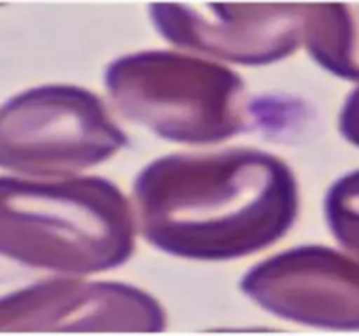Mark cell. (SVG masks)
<instances>
[{
    "instance_id": "6da1fadb",
    "label": "cell",
    "mask_w": 359,
    "mask_h": 336,
    "mask_svg": "<svg viewBox=\"0 0 359 336\" xmlns=\"http://www.w3.org/2000/svg\"><path fill=\"white\" fill-rule=\"evenodd\" d=\"M130 200L147 245L205 262L269 251L291 233L302 206L293 167L244 146L154 158L133 177Z\"/></svg>"
},
{
    "instance_id": "7a4b0ae2",
    "label": "cell",
    "mask_w": 359,
    "mask_h": 336,
    "mask_svg": "<svg viewBox=\"0 0 359 336\" xmlns=\"http://www.w3.org/2000/svg\"><path fill=\"white\" fill-rule=\"evenodd\" d=\"M137 237L132 200L111 178L0 174V254L21 265L88 279L128 262Z\"/></svg>"
},
{
    "instance_id": "3957f363",
    "label": "cell",
    "mask_w": 359,
    "mask_h": 336,
    "mask_svg": "<svg viewBox=\"0 0 359 336\" xmlns=\"http://www.w3.org/2000/svg\"><path fill=\"white\" fill-rule=\"evenodd\" d=\"M104 88L121 118L163 142L216 147L251 130L245 80L181 49H144L107 63Z\"/></svg>"
},
{
    "instance_id": "277c9868",
    "label": "cell",
    "mask_w": 359,
    "mask_h": 336,
    "mask_svg": "<svg viewBox=\"0 0 359 336\" xmlns=\"http://www.w3.org/2000/svg\"><path fill=\"white\" fill-rule=\"evenodd\" d=\"M128 142L111 105L84 86L37 84L0 104V174L32 178L90 174Z\"/></svg>"
},
{
    "instance_id": "5b68a950",
    "label": "cell",
    "mask_w": 359,
    "mask_h": 336,
    "mask_svg": "<svg viewBox=\"0 0 359 336\" xmlns=\"http://www.w3.org/2000/svg\"><path fill=\"white\" fill-rule=\"evenodd\" d=\"M154 30L181 51L224 65L266 66L302 48L305 4L154 2Z\"/></svg>"
},
{
    "instance_id": "8992f818",
    "label": "cell",
    "mask_w": 359,
    "mask_h": 336,
    "mask_svg": "<svg viewBox=\"0 0 359 336\" xmlns=\"http://www.w3.org/2000/svg\"><path fill=\"white\" fill-rule=\"evenodd\" d=\"M241 290L283 321L359 331V258L339 245L302 244L266 255L242 275Z\"/></svg>"
},
{
    "instance_id": "52a82bcc",
    "label": "cell",
    "mask_w": 359,
    "mask_h": 336,
    "mask_svg": "<svg viewBox=\"0 0 359 336\" xmlns=\"http://www.w3.org/2000/svg\"><path fill=\"white\" fill-rule=\"evenodd\" d=\"M86 280L30 268L0 254V332H63Z\"/></svg>"
},
{
    "instance_id": "ba28073f",
    "label": "cell",
    "mask_w": 359,
    "mask_h": 336,
    "mask_svg": "<svg viewBox=\"0 0 359 336\" xmlns=\"http://www.w3.org/2000/svg\"><path fill=\"white\" fill-rule=\"evenodd\" d=\"M167 315L146 290L121 282L86 280L65 332H161Z\"/></svg>"
},
{
    "instance_id": "9c48e42d",
    "label": "cell",
    "mask_w": 359,
    "mask_h": 336,
    "mask_svg": "<svg viewBox=\"0 0 359 336\" xmlns=\"http://www.w3.org/2000/svg\"><path fill=\"white\" fill-rule=\"evenodd\" d=\"M302 46L330 76L359 84V2L305 4Z\"/></svg>"
},
{
    "instance_id": "30bf717a",
    "label": "cell",
    "mask_w": 359,
    "mask_h": 336,
    "mask_svg": "<svg viewBox=\"0 0 359 336\" xmlns=\"http://www.w3.org/2000/svg\"><path fill=\"white\" fill-rule=\"evenodd\" d=\"M323 217L335 244L359 258V167L330 184L323 198Z\"/></svg>"
},
{
    "instance_id": "8fae6325",
    "label": "cell",
    "mask_w": 359,
    "mask_h": 336,
    "mask_svg": "<svg viewBox=\"0 0 359 336\" xmlns=\"http://www.w3.org/2000/svg\"><path fill=\"white\" fill-rule=\"evenodd\" d=\"M337 130L349 146L359 149V84L353 86L340 105Z\"/></svg>"
}]
</instances>
